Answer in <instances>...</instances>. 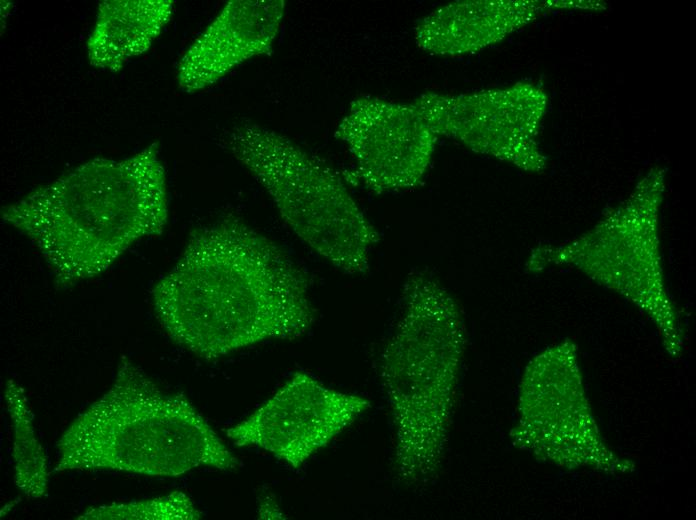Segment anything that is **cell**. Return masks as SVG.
<instances>
[{
    "label": "cell",
    "mask_w": 696,
    "mask_h": 520,
    "mask_svg": "<svg viewBox=\"0 0 696 520\" xmlns=\"http://www.w3.org/2000/svg\"><path fill=\"white\" fill-rule=\"evenodd\" d=\"M4 398L13 432L14 483L27 498L41 499L48 489V461L34 429L25 391L10 379L5 384Z\"/></svg>",
    "instance_id": "13"
},
{
    "label": "cell",
    "mask_w": 696,
    "mask_h": 520,
    "mask_svg": "<svg viewBox=\"0 0 696 520\" xmlns=\"http://www.w3.org/2000/svg\"><path fill=\"white\" fill-rule=\"evenodd\" d=\"M56 472L110 470L177 477L200 467L234 470L238 459L180 393L163 391L127 356L108 390L57 443Z\"/></svg>",
    "instance_id": "3"
},
{
    "label": "cell",
    "mask_w": 696,
    "mask_h": 520,
    "mask_svg": "<svg viewBox=\"0 0 696 520\" xmlns=\"http://www.w3.org/2000/svg\"><path fill=\"white\" fill-rule=\"evenodd\" d=\"M401 316L380 358L394 424V469L409 486L437 476L449 436L466 332L460 309L434 277L403 287Z\"/></svg>",
    "instance_id": "4"
},
{
    "label": "cell",
    "mask_w": 696,
    "mask_h": 520,
    "mask_svg": "<svg viewBox=\"0 0 696 520\" xmlns=\"http://www.w3.org/2000/svg\"><path fill=\"white\" fill-rule=\"evenodd\" d=\"M224 142L303 243L344 273L369 270L380 234L329 164L287 136L255 123L235 125Z\"/></svg>",
    "instance_id": "5"
},
{
    "label": "cell",
    "mask_w": 696,
    "mask_h": 520,
    "mask_svg": "<svg viewBox=\"0 0 696 520\" xmlns=\"http://www.w3.org/2000/svg\"><path fill=\"white\" fill-rule=\"evenodd\" d=\"M369 407L364 397L296 372L249 417L228 428L226 435L239 447L261 448L296 469Z\"/></svg>",
    "instance_id": "8"
},
{
    "label": "cell",
    "mask_w": 696,
    "mask_h": 520,
    "mask_svg": "<svg viewBox=\"0 0 696 520\" xmlns=\"http://www.w3.org/2000/svg\"><path fill=\"white\" fill-rule=\"evenodd\" d=\"M531 12L530 5L521 2H453L421 19L415 27V40L430 54L458 56L504 37Z\"/></svg>",
    "instance_id": "11"
},
{
    "label": "cell",
    "mask_w": 696,
    "mask_h": 520,
    "mask_svg": "<svg viewBox=\"0 0 696 520\" xmlns=\"http://www.w3.org/2000/svg\"><path fill=\"white\" fill-rule=\"evenodd\" d=\"M552 265L571 266L623 294L656 317L666 327L667 339L677 345V324L653 216L647 220L610 218L575 241L539 247L531 258V269Z\"/></svg>",
    "instance_id": "6"
},
{
    "label": "cell",
    "mask_w": 696,
    "mask_h": 520,
    "mask_svg": "<svg viewBox=\"0 0 696 520\" xmlns=\"http://www.w3.org/2000/svg\"><path fill=\"white\" fill-rule=\"evenodd\" d=\"M310 286L283 248L230 214L191 231L152 303L176 344L211 361L306 333L316 319Z\"/></svg>",
    "instance_id": "1"
},
{
    "label": "cell",
    "mask_w": 696,
    "mask_h": 520,
    "mask_svg": "<svg viewBox=\"0 0 696 520\" xmlns=\"http://www.w3.org/2000/svg\"><path fill=\"white\" fill-rule=\"evenodd\" d=\"M171 0H105L87 40L91 66L118 72L145 53L170 21Z\"/></svg>",
    "instance_id": "12"
},
{
    "label": "cell",
    "mask_w": 696,
    "mask_h": 520,
    "mask_svg": "<svg viewBox=\"0 0 696 520\" xmlns=\"http://www.w3.org/2000/svg\"><path fill=\"white\" fill-rule=\"evenodd\" d=\"M435 133L525 170L542 165L532 139L535 96L517 86L483 93H424L410 102Z\"/></svg>",
    "instance_id": "9"
},
{
    "label": "cell",
    "mask_w": 696,
    "mask_h": 520,
    "mask_svg": "<svg viewBox=\"0 0 696 520\" xmlns=\"http://www.w3.org/2000/svg\"><path fill=\"white\" fill-rule=\"evenodd\" d=\"M169 216L157 143L120 159L97 157L6 205L1 217L26 235L64 289L110 268Z\"/></svg>",
    "instance_id": "2"
},
{
    "label": "cell",
    "mask_w": 696,
    "mask_h": 520,
    "mask_svg": "<svg viewBox=\"0 0 696 520\" xmlns=\"http://www.w3.org/2000/svg\"><path fill=\"white\" fill-rule=\"evenodd\" d=\"M335 136L354 159L350 176L377 194L418 186L439 138L411 103L373 96L350 103Z\"/></svg>",
    "instance_id": "7"
},
{
    "label": "cell",
    "mask_w": 696,
    "mask_h": 520,
    "mask_svg": "<svg viewBox=\"0 0 696 520\" xmlns=\"http://www.w3.org/2000/svg\"><path fill=\"white\" fill-rule=\"evenodd\" d=\"M285 9L283 0L228 1L181 57L180 89L203 90L242 63L271 53Z\"/></svg>",
    "instance_id": "10"
},
{
    "label": "cell",
    "mask_w": 696,
    "mask_h": 520,
    "mask_svg": "<svg viewBox=\"0 0 696 520\" xmlns=\"http://www.w3.org/2000/svg\"><path fill=\"white\" fill-rule=\"evenodd\" d=\"M202 512L182 491L165 496L89 507L77 519L85 520H197Z\"/></svg>",
    "instance_id": "14"
}]
</instances>
